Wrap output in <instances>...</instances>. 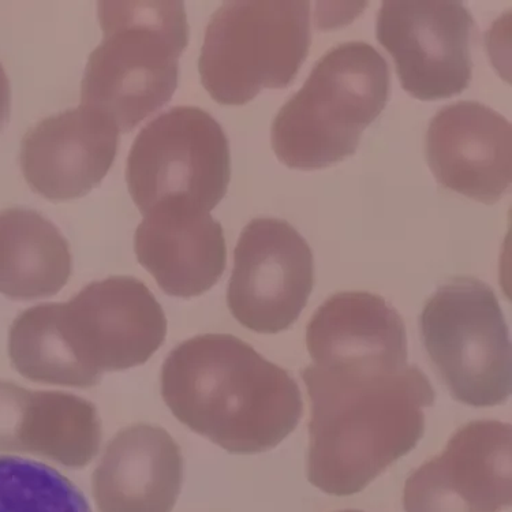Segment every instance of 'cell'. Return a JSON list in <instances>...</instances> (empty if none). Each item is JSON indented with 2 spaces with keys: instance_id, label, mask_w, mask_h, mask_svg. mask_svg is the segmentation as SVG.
Here are the masks:
<instances>
[{
  "instance_id": "6da1fadb",
  "label": "cell",
  "mask_w": 512,
  "mask_h": 512,
  "mask_svg": "<svg viewBox=\"0 0 512 512\" xmlns=\"http://www.w3.org/2000/svg\"><path fill=\"white\" fill-rule=\"evenodd\" d=\"M310 399L308 480L332 496L364 491L420 443L431 381L391 355L328 358L301 371Z\"/></svg>"
},
{
  "instance_id": "7a4b0ae2",
  "label": "cell",
  "mask_w": 512,
  "mask_h": 512,
  "mask_svg": "<svg viewBox=\"0 0 512 512\" xmlns=\"http://www.w3.org/2000/svg\"><path fill=\"white\" fill-rule=\"evenodd\" d=\"M162 396L179 422L230 454L272 450L304 414L290 373L229 334L198 335L175 347L163 364Z\"/></svg>"
},
{
  "instance_id": "3957f363",
  "label": "cell",
  "mask_w": 512,
  "mask_h": 512,
  "mask_svg": "<svg viewBox=\"0 0 512 512\" xmlns=\"http://www.w3.org/2000/svg\"><path fill=\"white\" fill-rule=\"evenodd\" d=\"M103 40L89 56L81 106L103 114L119 133L166 106L178 87L189 43L182 2H99Z\"/></svg>"
},
{
  "instance_id": "277c9868",
  "label": "cell",
  "mask_w": 512,
  "mask_h": 512,
  "mask_svg": "<svg viewBox=\"0 0 512 512\" xmlns=\"http://www.w3.org/2000/svg\"><path fill=\"white\" fill-rule=\"evenodd\" d=\"M390 88V69L375 48L362 41L332 48L276 115V158L293 170L310 171L353 156L366 127L386 108Z\"/></svg>"
},
{
  "instance_id": "5b68a950",
  "label": "cell",
  "mask_w": 512,
  "mask_h": 512,
  "mask_svg": "<svg viewBox=\"0 0 512 512\" xmlns=\"http://www.w3.org/2000/svg\"><path fill=\"white\" fill-rule=\"evenodd\" d=\"M310 44L306 0L224 2L205 31L201 82L216 103L244 106L263 89L289 87Z\"/></svg>"
},
{
  "instance_id": "8992f818",
  "label": "cell",
  "mask_w": 512,
  "mask_h": 512,
  "mask_svg": "<svg viewBox=\"0 0 512 512\" xmlns=\"http://www.w3.org/2000/svg\"><path fill=\"white\" fill-rule=\"evenodd\" d=\"M422 343L452 398L492 407L511 394V343L487 283L459 276L443 284L420 317Z\"/></svg>"
},
{
  "instance_id": "52a82bcc",
  "label": "cell",
  "mask_w": 512,
  "mask_h": 512,
  "mask_svg": "<svg viewBox=\"0 0 512 512\" xmlns=\"http://www.w3.org/2000/svg\"><path fill=\"white\" fill-rule=\"evenodd\" d=\"M231 178L229 140L212 115L174 107L148 123L134 140L126 182L142 215L164 203L211 212Z\"/></svg>"
},
{
  "instance_id": "ba28073f",
  "label": "cell",
  "mask_w": 512,
  "mask_h": 512,
  "mask_svg": "<svg viewBox=\"0 0 512 512\" xmlns=\"http://www.w3.org/2000/svg\"><path fill=\"white\" fill-rule=\"evenodd\" d=\"M474 21L457 0H386L376 37L409 95L424 102L461 95L472 81Z\"/></svg>"
},
{
  "instance_id": "9c48e42d",
  "label": "cell",
  "mask_w": 512,
  "mask_h": 512,
  "mask_svg": "<svg viewBox=\"0 0 512 512\" xmlns=\"http://www.w3.org/2000/svg\"><path fill=\"white\" fill-rule=\"evenodd\" d=\"M58 324L74 357L97 376L144 365L167 336L162 305L132 276L88 284L59 304Z\"/></svg>"
},
{
  "instance_id": "30bf717a",
  "label": "cell",
  "mask_w": 512,
  "mask_h": 512,
  "mask_svg": "<svg viewBox=\"0 0 512 512\" xmlns=\"http://www.w3.org/2000/svg\"><path fill=\"white\" fill-rule=\"evenodd\" d=\"M315 286V259L284 220L259 218L242 230L227 289L231 315L250 331L279 334L298 320Z\"/></svg>"
},
{
  "instance_id": "8fae6325",
  "label": "cell",
  "mask_w": 512,
  "mask_h": 512,
  "mask_svg": "<svg viewBox=\"0 0 512 512\" xmlns=\"http://www.w3.org/2000/svg\"><path fill=\"white\" fill-rule=\"evenodd\" d=\"M511 425L469 422L407 478L406 512H502L511 506Z\"/></svg>"
},
{
  "instance_id": "7c38bea8",
  "label": "cell",
  "mask_w": 512,
  "mask_h": 512,
  "mask_svg": "<svg viewBox=\"0 0 512 512\" xmlns=\"http://www.w3.org/2000/svg\"><path fill=\"white\" fill-rule=\"evenodd\" d=\"M426 159L436 181L478 203L496 204L510 188L511 123L478 102L442 108L426 132Z\"/></svg>"
},
{
  "instance_id": "4fadbf2b",
  "label": "cell",
  "mask_w": 512,
  "mask_h": 512,
  "mask_svg": "<svg viewBox=\"0 0 512 512\" xmlns=\"http://www.w3.org/2000/svg\"><path fill=\"white\" fill-rule=\"evenodd\" d=\"M118 147V127L81 106L43 119L25 134L22 174L29 188L47 200H76L100 185Z\"/></svg>"
},
{
  "instance_id": "5bb4252c",
  "label": "cell",
  "mask_w": 512,
  "mask_h": 512,
  "mask_svg": "<svg viewBox=\"0 0 512 512\" xmlns=\"http://www.w3.org/2000/svg\"><path fill=\"white\" fill-rule=\"evenodd\" d=\"M138 263L171 297L203 295L219 282L227 264L222 224L208 212L164 203L144 216L134 234Z\"/></svg>"
},
{
  "instance_id": "9a60e30c",
  "label": "cell",
  "mask_w": 512,
  "mask_h": 512,
  "mask_svg": "<svg viewBox=\"0 0 512 512\" xmlns=\"http://www.w3.org/2000/svg\"><path fill=\"white\" fill-rule=\"evenodd\" d=\"M183 481L181 447L166 429L134 424L112 437L92 476L100 512H171Z\"/></svg>"
},
{
  "instance_id": "2e32d148",
  "label": "cell",
  "mask_w": 512,
  "mask_h": 512,
  "mask_svg": "<svg viewBox=\"0 0 512 512\" xmlns=\"http://www.w3.org/2000/svg\"><path fill=\"white\" fill-rule=\"evenodd\" d=\"M71 271L69 242L54 223L32 209L0 211V294L14 301L52 297Z\"/></svg>"
},
{
  "instance_id": "e0dca14e",
  "label": "cell",
  "mask_w": 512,
  "mask_h": 512,
  "mask_svg": "<svg viewBox=\"0 0 512 512\" xmlns=\"http://www.w3.org/2000/svg\"><path fill=\"white\" fill-rule=\"evenodd\" d=\"M100 444L102 422L92 402L69 392L33 391L22 435L24 454L82 469L99 454Z\"/></svg>"
},
{
  "instance_id": "ac0fdd59",
  "label": "cell",
  "mask_w": 512,
  "mask_h": 512,
  "mask_svg": "<svg viewBox=\"0 0 512 512\" xmlns=\"http://www.w3.org/2000/svg\"><path fill=\"white\" fill-rule=\"evenodd\" d=\"M59 304H41L24 310L11 324V365L35 383L71 388H92L102 376L88 371L74 357L58 324Z\"/></svg>"
},
{
  "instance_id": "d6986e66",
  "label": "cell",
  "mask_w": 512,
  "mask_h": 512,
  "mask_svg": "<svg viewBox=\"0 0 512 512\" xmlns=\"http://www.w3.org/2000/svg\"><path fill=\"white\" fill-rule=\"evenodd\" d=\"M0 512H93L87 497L54 467L0 457Z\"/></svg>"
},
{
  "instance_id": "ffe728a7",
  "label": "cell",
  "mask_w": 512,
  "mask_h": 512,
  "mask_svg": "<svg viewBox=\"0 0 512 512\" xmlns=\"http://www.w3.org/2000/svg\"><path fill=\"white\" fill-rule=\"evenodd\" d=\"M33 391L0 380V452L24 454L22 435Z\"/></svg>"
},
{
  "instance_id": "44dd1931",
  "label": "cell",
  "mask_w": 512,
  "mask_h": 512,
  "mask_svg": "<svg viewBox=\"0 0 512 512\" xmlns=\"http://www.w3.org/2000/svg\"><path fill=\"white\" fill-rule=\"evenodd\" d=\"M11 87L5 69L0 65V132L5 129L10 119Z\"/></svg>"
},
{
  "instance_id": "7402d4cb",
  "label": "cell",
  "mask_w": 512,
  "mask_h": 512,
  "mask_svg": "<svg viewBox=\"0 0 512 512\" xmlns=\"http://www.w3.org/2000/svg\"><path fill=\"white\" fill-rule=\"evenodd\" d=\"M339 512H364V511H357V510H346V511H339Z\"/></svg>"
}]
</instances>
